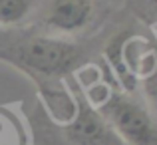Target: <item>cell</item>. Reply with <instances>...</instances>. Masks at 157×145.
<instances>
[{"label":"cell","instance_id":"cell-6","mask_svg":"<svg viewBox=\"0 0 157 145\" xmlns=\"http://www.w3.org/2000/svg\"><path fill=\"white\" fill-rule=\"evenodd\" d=\"M143 92H145V97L149 99L151 107L157 111V58H155L153 68L149 70V74L143 78Z\"/></svg>","mask_w":157,"mask_h":145},{"label":"cell","instance_id":"cell-1","mask_svg":"<svg viewBox=\"0 0 157 145\" xmlns=\"http://www.w3.org/2000/svg\"><path fill=\"white\" fill-rule=\"evenodd\" d=\"M82 58V48L60 36H30L12 44H0V60L26 72L36 82L68 76Z\"/></svg>","mask_w":157,"mask_h":145},{"label":"cell","instance_id":"cell-3","mask_svg":"<svg viewBox=\"0 0 157 145\" xmlns=\"http://www.w3.org/2000/svg\"><path fill=\"white\" fill-rule=\"evenodd\" d=\"M64 145H125L115 135L104 115L84 96H78L72 119L62 127Z\"/></svg>","mask_w":157,"mask_h":145},{"label":"cell","instance_id":"cell-4","mask_svg":"<svg viewBox=\"0 0 157 145\" xmlns=\"http://www.w3.org/2000/svg\"><path fill=\"white\" fill-rule=\"evenodd\" d=\"M92 0H50L44 8L42 26L56 36H72L84 32L92 24Z\"/></svg>","mask_w":157,"mask_h":145},{"label":"cell","instance_id":"cell-7","mask_svg":"<svg viewBox=\"0 0 157 145\" xmlns=\"http://www.w3.org/2000/svg\"><path fill=\"white\" fill-rule=\"evenodd\" d=\"M143 12H145V16L149 20H157V0H145Z\"/></svg>","mask_w":157,"mask_h":145},{"label":"cell","instance_id":"cell-5","mask_svg":"<svg viewBox=\"0 0 157 145\" xmlns=\"http://www.w3.org/2000/svg\"><path fill=\"white\" fill-rule=\"evenodd\" d=\"M36 2L38 0H0V28L24 22L36 8Z\"/></svg>","mask_w":157,"mask_h":145},{"label":"cell","instance_id":"cell-8","mask_svg":"<svg viewBox=\"0 0 157 145\" xmlns=\"http://www.w3.org/2000/svg\"><path fill=\"white\" fill-rule=\"evenodd\" d=\"M0 44H2V32H0Z\"/></svg>","mask_w":157,"mask_h":145},{"label":"cell","instance_id":"cell-2","mask_svg":"<svg viewBox=\"0 0 157 145\" xmlns=\"http://www.w3.org/2000/svg\"><path fill=\"white\" fill-rule=\"evenodd\" d=\"M98 111L125 145H157L155 117L129 96L119 92L107 93Z\"/></svg>","mask_w":157,"mask_h":145}]
</instances>
